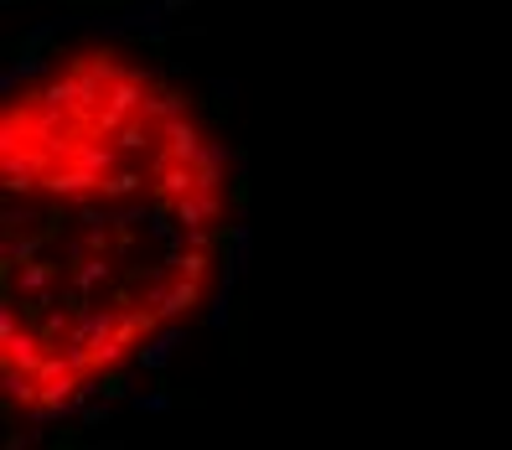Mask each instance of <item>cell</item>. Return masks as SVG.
I'll return each instance as SVG.
<instances>
[{
	"label": "cell",
	"instance_id": "cell-1",
	"mask_svg": "<svg viewBox=\"0 0 512 450\" xmlns=\"http://www.w3.org/2000/svg\"><path fill=\"white\" fill-rule=\"evenodd\" d=\"M228 249V166L176 83L78 47L0 104V394L63 414L187 326Z\"/></svg>",
	"mask_w": 512,
	"mask_h": 450
}]
</instances>
